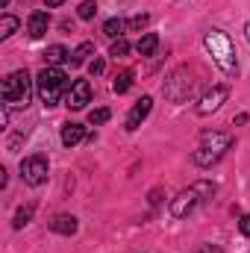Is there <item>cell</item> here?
I'll return each mask as SVG.
<instances>
[{
	"label": "cell",
	"instance_id": "1",
	"mask_svg": "<svg viewBox=\"0 0 250 253\" xmlns=\"http://www.w3.org/2000/svg\"><path fill=\"white\" fill-rule=\"evenodd\" d=\"M233 135L230 132H218V129H206L203 135H200V144H197V150L191 153V162L197 165V168H212V165H218L224 156H227V150L233 147Z\"/></svg>",
	"mask_w": 250,
	"mask_h": 253
},
{
	"label": "cell",
	"instance_id": "2",
	"mask_svg": "<svg viewBox=\"0 0 250 253\" xmlns=\"http://www.w3.org/2000/svg\"><path fill=\"white\" fill-rule=\"evenodd\" d=\"M203 44H206L212 62L218 65L227 77H239V53H236L233 39H230L224 30H209V33L203 36Z\"/></svg>",
	"mask_w": 250,
	"mask_h": 253
},
{
	"label": "cell",
	"instance_id": "3",
	"mask_svg": "<svg viewBox=\"0 0 250 253\" xmlns=\"http://www.w3.org/2000/svg\"><path fill=\"white\" fill-rule=\"evenodd\" d=\"M68 74H65L62 68H50V65H44L42 71H39V77H36V91H39V97H42V103L50 109V106H56L59 100H62L65 94H68Z\"/></svg>",
	"mask_w": 250,
	"mask_h": 253
},
{
	"label": "cell",
	"instance_id": "4",
	"mask_svg": "<svg viewBox=\"0 0 250 253\" xmlns=\"http://www.w3.org/2000/svg\"><path fill=\"white\" fill-rule=\"evenodd\" d=\"M215 191H218V186L209 183V180H197V183H191L188 189H183L174 200H171V215H174V218H186V215H191L197 206H203L206 200H212Z\"/></svg>",
	"mask_w": 250,
	"mask_h": 253
},
{
	"label": "cell",
	"instance_id": "5",
	"mask_svg": "<svg viewBox=\"0 0 250 253\" xmlns=\"http://www.w3.org/2000/svg\"><path fill=\"white\" fill-rule=\"evenodd\" d=\"M0 97H3L6 109H21V106H27L30 97H33V80H30V74H27L24 68H21V71H12V74L3 80V85H0Z\"/></svg>",
	"mask_w": 250,
	"mask_h": 253
},
{
	"label": "cell",
	"instance_id": "6",
	"mask_svg": "<svg viewBox=\"0 0 250 253\" xmlns=\"http://www.w3.org/2000/svg\"><path fill=\"white\" fill-rule=\"evenodd\" d=\"M191 88H194V80H191V74H188L186 68L174 71L171 80H165V97L174 100V103L188 100V97H191Z\"/></svg>",
	"mask_w": 250,
	"mask_h": 253
},
{
	"label": "cell",
	"instance_id": "7",
	"mask_svg": "<svg viewBox=\"0 0 250 253\" xmlns=\"http://www.w3.org/2000/svg\"><path fill=\"white\" fill-rule=\"evenodd\" d=\"M47 171H50V165H47V156H42V153H33L21 162V180L27 186H42L47 180Z\"/></svg>",
	"mask_w": 250,
	"mask_h": 253
},
{
	"label": "cell",
	"instance_id": "8",
	"mask_svg": "<svg viewBox=\"0 0 250 253\" xmlns=\"http://www.w3.org/2000/svg\"><path fill=\"white\" fill-rule=\"evenodd\" d=\"M230 97V88L227 85H212L203 97H200V103H197V115L200 118H206V115H212V112H218L221 106H224V100Z\"/></svg>",
	"mask_w": 250,
	"mask_h": 253
},
{
	"label": "cell",
	"instance_id": "9",
	"mask_svg": "<svg viewBox=\"0 0 250 253\" xmlns=\"http://www.w3.org/2000/svg\"><path fill=\"white\" fill-rule=\"evenodd\" d=\"M85 103H91V83H88V80L71 83V88H68V94H65V106L77 112V109H85Z\"/></svg>",
	"mask_w": 250,
	"mask_h": 253
},
{
	"label": "cell",
	"instance_id": "10",
	"mask_svg": "<svg viewBox=\"0 0 250 253\" xmlns=\"http://www.w3.org/2000/svg\"><path fill=\"white\" fill-rule=\"evenodd\" d=\"M150 109H153V97H150V94H144L141 100H135V106H132L129 115H126V132H135L138 126L144 124V118L150 115Z\"/></svg>",
	"mask_w": 250,
	"mask_h": 253
},
{
	"label": "cell",
	"instance_id": "11",
	"mask_svg": "<svg viewBox=\"0 0 250 253\" xmlns=\"http://www.w3.org/2000/svg\"><path fill=\"white\" fill-rule=\"evenodd\" d=\"M47 27H50V15H47L44 9H36V12L27 18V33H30V39H42V36L47 33Z\"/></svg>",
	"mask_w": 250,
	"mask_h": 253
},
{
	"label": "cell",
	"instance_id": "12",
	"mask_svg": "<svg viewBox=\"0 0 250 253\" xmlns=\"http://www.w3.org/2000/svg\"><path fill=\"white\" fill-rule=\"evenodd\" d=\"M44 62L50 65V68H62L65 62H71V53H68L65 44H50L44 50Z\"/></svg>",
	"mask_w": 250,
	"mask_h": 253
},
{
	"label": "cell",
	"instance_id": "13",
	"mask_svg": "<svg viewBox=\"0 0 250 253\" xmlns=\"http://www.w3.org/2000/svg\"><path fill=\"white\" fill-rule=\"evenodd\" d=\"M50 230L59 236H74L77 233V218L74 215H53L50 218Z\"/></svg>",
	"mask_w": 250,
	"mask_h": 253
},
{
	"label": "cell",
	"instance_id": "14",
	"mask_svg": "<svg viewBox=\"0 0 250 253\" xmlns=\"http://www.w3.org/2000/svg\"><path fill=\"white\" fill-rule=\"evenodd\" d=\"M83 138H88L83 124H74V121H71V124L62 126V144H65V147H74V144H80Z\"/></svg>",
	"mask_w": 250,
	"mask_h": 253
},
{
	"label": "cell",
	"instance_id": "15",
	"mask_svg": "<svg viewBox=\"0 0 250 253\" xmlns=\"http://www.w3.org/2000/svg\"><path fill=\"white\" fill-rule=\"evenodd\" d=\"M156 47H159V36H156V33H144V36L138 39V44H135L138 56H153Z\"/></svg>",
	"mask_w": 250,
	"mask_h": 253
},
{
	"label": "cell",
	"instance_id": "16",
	"mask_svg": "<svg viewBox=\"0 0 250 253\" xmlns=\"http://www.w3.org/2000/svg\"><path fill=\"white\" fill-rule=\"evenodd\" d=\"M124 30H126V21H121V18H109L106 24H103V33L109 36V39H124Z\"/></svg>",
	"mask_w": 250,
	"mask_h": 253
},
{
	"label": "cell",
	"instance_id": "17",
	"mask_svg": "<svg viewBox=\"0 0 250 253\" xmlns=\"http://www.w3.org/2000/svg\"><path fill=\"white\" fill-rule=\"evenodd\" d=\"M33 212H36V203H27V206H21V209L15 212V221H12V227H15V230L27 227V224H30V218H33Z\"/></svg>",
	"mask_w": 250,
	"mask_h": 253
},
{
	"label": "cell",
	"instance_id": "18",
	"mask_svg": "<svg viewBox=\"0 0 250 253\" xmlns=\"http://www.w3.org/2000/svg\"><path fill=\"white\" fill-rule=\"evenodd\" d=\"M129 88H132V71H121L115 77V83H112V91L115 94H126Z\"/></svg>",
	"mask_w": 250,
	"mask_h": 253
},
{
	"label": "cell",
	"instance_id": "19",
	"mask_svg": "<svg viewBox=\"0 0 250 253\" xmlns=\"http://www.w3.org/2000/svg\"><path fill=\"white\" fill-rule=\"evenodd\" d=\"M88 56H94V44H91V42H83V44L71 53V62H74V65H83Z\"/></svg>",
	"mask_w": 250,
	"mask_h": 253
},
{
	"label": "cell",
	"instance_id": "20",
	"mask_svg": "<svg viewBox=\"0 0 250 253\" xmlns=\"http://www.w3.org/2000/svg\"><path fill=\"white\" fill-rule=\"evenodd\" d=\"M18 24H21V21H18L15 15H3V21H0V39H9V36L18 30Z\"/></svg>",
	"mask_w": 250,
	"mask_h": 253
},
{
	"label": "cell",
	"instance_id": "21",
	"mask_svg": "<svg viewBox=\"0 0 250 253\" xmlns=\"http://www.w3.org/2000/svg\"><path fill=\"white\" fill-rule=\"evenodd\" d=\"M109 118H112V112H109L106 106H100V109H91V112H88V124H94V126L106 124Z\"/></svg>",
	"mask_w": 250,
	"mask_h": 253
},
{
	"label": "cell",
	"instance_id": "22",
	"mask_svg": "<svg viewBox=\"0 0 250 253\" xmlns=\"http://www.w3.org/2000/svg\"><path fill=\"white\" fill-rule=\"evenodd\" d=\"M77 15H80L83 21H91V18L97 15V3H94V0H83L80 9H77Z\"/></svg>",
	"mask_w": 250,
	"mask_h": 253
},
{
	"label": "cell",
	"instance_id": "23",
	"mask_svg": "<svg viewBox=\"0 0 250 253\" xmlns=\"http://www.w3.org/2000/svg\"><path fill=\"white\" fill-rule=\"evenodd\" d=\"M129 53V42L126 39H118V42H112V47H109V56H115V59H121Z\"/></svg>",
	"mask_w": 250,
	"mask_h": 253
},
{
	"label": "cell",
	"instance_id": "24",
	"mask_svg": "<svg viewBox=\"0 0 250 253\" xmlns=\"http://www.w3.org/2000/svg\"><path fill=\"white\" fill-rule=\"evenodd\" d=\"M150 24V15H135V18H129L126 21V27L129 30H141V27H147Z\"/></svg>",
	"mask_w": 250,
	"mask_h": 253
},
{
	"label": "cell",
	"instance_id": "25",
	"mask_svg": "<svg viewBox=\"0 0 250 253\" xmlns=\"http://www.w3.org/2000/svg\"><path fill=\"white\" fill-rule=\"evenodd\" d=\"M103 71H106V62H103V59H97V56H94V59L88 62V74H91V77H100Z\"/></svg>",
	"mask_w": 250,
	"mask_h": 253
},
{
	"label": "cell",
	"instance_id": "26",
	"mask_svg": "<svg viewBox=\"0 0 250 253\" xmlns=\"http://www.w3.org/2000/svg\"><path fill=\"white\" fill-rule=\"evenodd\" d=\"M239 230H242V236H250V215H245V218L239 221Z\"/></svg>",
	"mask_w": 250,
	"mask_h": 253
},
{
	"label": "cell",
	"instance_id": "27",
	"mask_svg": "<svg viewBox=\"0 0 250 253\" xmlns=\"http://www.w3.org/2000/svg\"><path fill=\"white\" fill-rule=\"evenodd\" d=\"M194 253H221V251H218V248H212V245H203L200 251H194Z\"/></svg>",
	"mask_w": 250,
	"mask_h": 253
},
{
	"label": "cell",
	"instance_id": "28",
	"mask_svg": "<svg viewBox=\"0 0 250 253\" xmlns=\"http://www.w3.org/2000/svg\"><path fill=\"white\" fill-rule=\"evenodd\" d=\"M44 3H47V6H50V9H56V6H62L65 0H44Z\"/></svg>",
	"mask_w": 250,
	"mask_h": 253
},
{
	"label": "cell",
	"instance_id": "29",
	"mask_svg": "<svg viewBox=\"0 0 250 253\" xmlns=\"http://www.w3.org/2000/svg\"><path fill=\"white\" fill-rule=\"evenodd\" d=\"M245 36H248V42H250V21L245 24Z\"/></svg>",
	"mask_w": 250,
	"mask_h": 253
}]
</instances>
